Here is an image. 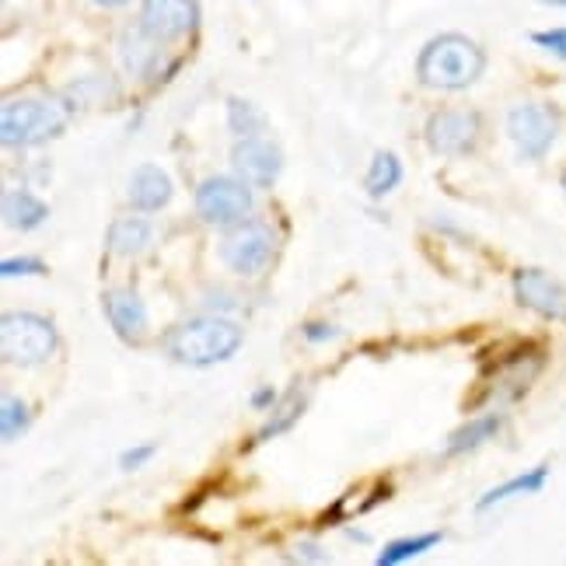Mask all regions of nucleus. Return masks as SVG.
Instances as JSON below:
<instances>
[{"label":"nucleus","mask_w":566,"mask_h":566,"mask_svg":"<svg viewBox=\"0 0 566 566\" xmlns=\"http://www.w3.org/2000/svg\"><path fill=\"white\" fill-rule=\"evenodd\" d=\"M242 346V325L228 315H200L176 325L168 336V354L189 367H213L224 364Z\"/></svg>","instance_id":"obj_2"},{"label":"nucleus","mask_w":566,"mask_h":566,"mask_svg":"<svg viewBox=\"0 0 566 566\" xmlns=\"http://www.w3.org/2000/svg\"><path fill=\"white\" fill-rule=\"evenodd\" d=\"M255 186H249L245 179L238 176H210L196 186L192 207L196 217L210 228H234L252 217L255 207Z\"/></svg>","instance_id":"obj_6"},{"label":"nucleus","mask_w":566,"mask_h":566,"mask_svg":"<svg viewBox=\"0 0 566 566\" xmlns=\"http://www.w3.org/2000/svg\"><path fill=\"white\" fill-rule=\"evenodd\" d=\"M273 402H276V391H273L270 385H263V388H255V391H252V409H273Z\"/></svg>","instance_id":"obj_27"},{"label":"nucleus","mask_w":566,"mask_h":566,"mask_svg":"<svg viewBox=\"0 0 566 566\" xmlns=\"http://www.w3.org/2000/svg\"><path fill=\"white\" fill-rule=\"evenodd\" d=\"M158 60H161V39L144 32L140 25L119 35V63L129 77H150L158 71Z\"/></svg>","instance_id":"obj_15"},{"label":"nucleus","mask_w":566,"mask_h":566,"mask_svg":"<svg viewBox=\"0 0 566 566\" xmlns=\"http://www.w3.org/2000/svg\"><path fill=\"white\" fill-rule=\"evenodd\" d=\"M266 126H270V123H266V113H263V108H259L255 102L238 98V95L228 98V129H231V137H234V140L266 134Z\"/></svg>","instance_id":"obj_18"},{"label":"nucleus","mask_w":566,"mask_h":566,"mask_svg":"<svg viewBox=\"0 0 566 566\" xmlns=\"http://www.w3.org/2000/svg\"><path fill=\"white\" fill-rule=\"evenodd\" d=\"M95 4H98V8H126L129 0H95Z\"/></svg>","instance_id":"obj_29"},{"label":"nucleus","mask_w":566,"mask_h":566,"mask_svg":"<svg viewBox=\"0 0 566 566\" xmlns=\"http://www.w3.org/2000/svg\"><path fill=\"white\" fill-rule=\"evenodd\" d=\"M29 430V409L18 396H4L0 399V433H4V441H18L21 433Z\"/></svg>","instance_id":"obj_22"},{"label":"nucleus","mask_w":566,"mask_h":566,"mask_svg":"<svg viewBox=\"0 0 566 566\" xmlns=\"http://www.w3.org/2000/svg\"><path fill=\"white\" fill-rule=\"evenodd\" d=\"M486 53L479 42L459 32H444L430 39L417 56V77L433 92H465L483 77Z\"/></svg>","instance_id":"obj_1"},{"label":"nucleus","mask_w":566,"mask_h":566,"mask_svg":"<svg viewBox=\"0 0 566 566\" xmlns=\"http://www.w3.org/2000/svg\"><path fill=\"white\" fill-rule=\"evenodd\" d=\"M546 483H549V465H535L532 472H521V475L507 479V483H500V486H493L490 493L479 496L475 511H490V507H496V504H504V500L538 493Z\"/></svg>","instance_id":"obj_17"},{"label":"nucleus","mask_w":566,"mask_h":566,"mask_svg":"<svg viewBox=\"0 0 566 566\" xmlns=\"http://www.w3.org/2000/svg\"><path fill=\"white\" fill-rule=\"evenodd\" d=\"M231 171L255 189H270L283 171V150L266 137H242L231 147Z\"/></svg>","instance_id":"obj_9"},{"label":"nucleus","mask_w":566,"mask_h":566,"mask_svg":"<svg viewBox=\"0 0 566 566\" xmlns=\"http://www.w3.org/2000/svg\"><path fill=\"white\" fill-rule=\"evenodd\" d=\"M46 273V263L42 259H4L0 263V276H42Z\"/></svg>","instance_id":"obj_23"},{"label":"nucleus","mask_w":566,"mask_h":566,"mask_svg":"<svg viewBox=\"0 0 566 566\" xmlns=\"http://www.w3.org/2000/svg\"><path fill=\"white\" fill-rule=\"evenodd\" d=\"M500 420L496 412H490V417H479L472 423H465L462 430H454L451 438H448V454H465V451H475V448H483L486 441H493L496 433H500Z\"/></svg>","instance_id":"obj_19"},{"label":"nucleus","mask_w":566,"mask_h":566,"mask_svg":"<svg viewBox=\"0 0 566 566\" xmlns=\"http://www.w3.org/2000/svg\"><path fill=\"white\" fill-rule=\"evenodd\" d=\"M102 304L119 339L140 343L147 336V304L137 291H108Z\"/></svg>","instance_id":"obj_13"},{"label":"nucleus","mask_w":566,"mask_h":566,"mask_svg":"<svg viewBox=\"0 0 566 566\" xmlns=\"http://www.w3.org/2000/svg\"><path fill=\"white\" fill-rule=\"evenodd\" d=\"M105 245L119 259H137L155 245V224H150L147 217H137V213L116 217L105 231Z\"/></svg>","instance_id":"obj_14"},{"label":"nucleus","mask_w":566,"mask_h":566,"mask_svg":"<svg viewBox=\"0 0 566 566\" xmlns=\"http://www.w3.org/2000/svg\"><path fill=\"white\" fill-rule=\"evenodd\" d=\"M60 350L56 325L39 312H8L0 318V354L4 364L35 367Z\"/></svg>","instance_id":"obj_4"},{"label":"nucleus","mask_w":566,"mask_h":566,"mask_svg":"<svg viewBox=\"0 0 566 566\" xmlns=\"http://www.w3.org/2000/svg\"><path fill=\"white\" fill-rule=\"evenodd\" d=\"M155 451H158V444H137V448H129V451H123L119 454V469H140V465H147L150 459H155Z\"/></svg>","instance_id":"obj_25"},{"label":"nucleus","mask_w":566,"mask_h":566,"mask_svg":"<svg viewBox=\"0 0 566 566\" xmlns=\"http://www.w3.org/2000/svg\"><path fill=\"white\" fill-rule=\"evenodd\" d=\"M532 42L542 46L546 53L566 60V29H549V32H532Z\"/></svg>","instance_id":"obj_24"},{"label":"nucleus","mask_w":566,"mask_h":566,"mask_svg":"<svg viewBox=\"0 0 566 566\" xmlns=\"http://www.w3.org/2000/svg\"><path fill=\"white\" fill-rule=\"evenodd\" d=\"M507 137L521 158H546L559 137V113L549 102H521L507 113Z\"/></svg>","instance_id":"obj_8"},{"label":"nucleus","mask_w":566,"mask_h":566,"mask_svg":"<svg viewBox=\"0 0 566 566\" xmlns=\"http://www.w3.org/2000/svg\"><path fill=\"white\" fill-rule=\"evenodd\" d=\"M217 255L221 263L242 280H252L263 270H270L273 255H276V231L270 221H259V217H249V221L224 228L221 245H217Z\"/></svg>","instance_id":"obj_5"},{"label":"nucleus","mask_w":566,"mask_h":566,"mask_svg":"<svg viewBox=\"0 0 566 566\" xmlns=\"http://www.w3.org/2000/svg\"><path fill=\"white\" fill-rule=\"evenodd\" d=\"M74 102L67 98H14L0 108V140L4 147H32L63 134Z\"/></svg>","instance_id":"obj_3"},{"label":"nucleus","mask_w":566,"mask_h":566,"mask_svg":"<svg viewBox=\"0 0 566 566\" xmlns=\"http://www.w3.org/2000/svg\"><path fill=\"white\" fill-rule=\"evenodd\" d=\"M301 336L308 339V343H329V339L339 336V329H336V325H329V322H308V325H301Z\"/></svg>","instance_id":"obj_26"},{"label":"nucleus","mask_w":566,"mask_h":566,"mask_svg":"<svg viewBox=\"0 0 566 566\" xmlns=\"http://www.w3.org/2000/svg\"><path fill=\"white\" fill-rule=\"evenodd\" d=\"M563 189H566V171H563Z\"/></svg>","instance_id":"obj_31"},{"label":"nucleus","mask_w":566,"mask_h":566,"mask_svg":"<svg viewBox=\"0 0 566 566\" xmlns=\"http://www.w3.org/2000/svg\"><path fill=\"white\" fill-rule=\"evenodd\" d=\"M171 192H176L171 176L158 165H140V168L129 171V179H126V200L140 213L165 210L171 203Z\"/></svg>","instance_id":"obj_12"},{"label":"nucleus","mask_w":566,"mask_h":566,"mask_svg":"<svg viewBox=\"0 0 566 566\" xmlns=\"http://www.w3.org/2000/svg\"><path fill=\"white\" fill-rule=\"evenodd\" d=\"M200 25V4L196 0H140V29L161 42H176Z\"/></svg>","instance_id":"obj_10"},{"label":"nucleus","mask_w":566,"mask_h":566,"mask_svg":"<svg viewBox=\"0 0 566 566\" xmlns=\"http://www.w3.org/2000/svg\"><path fill=\"white\" fill-rule=\"evenodd\" d=\"M433 546H441V532H427V535H412V538H396V542H388V546L378 553V566H399L406 559H417L423 556L427 549Z\"/></svg>","instance_id":"obj_21"},{"label":"nucleus","mask_w":566,"mask_h":566,"mask_svg":"<svg viewBox=\"0 0 566 566\" xmlns=\"http://www.w3.org/2000/svg\"><path fill=\"white\" fill-rule=\"evenodd\" d=\"M50 217V207L29 189H8L4 192V221L14 231H35Z\"/></svg>","instance_id":"obj_16"},{"label":"nucleus","mask_w":566,"mask_h":566,"mask_svg":"<svg viewBox=\"0 0 566 566\" xmlns=\"http://www.w3.org/2000/svg\"><path fill=\"white\" fill-rule=\"evenodd\" d=\"M297 556L301 559H312V563H329V556H325L315 542H297Z\"/></svg>","instance_id":"obj_28"},{"label":"nucleus","mask_w":566,"mask_h":566,"mask_svg":"<svg viewBox=\"0 0 566 566\" xmlns=\"http://www.w3.org/2000/svg\"><path fill=\"white\" fill-rule=\"evenodd\" d=\"M423 140L438 158H465L483 140V116L475 108H438L423 126Z\"/></svg>","instance_id":"obj_7"},{"label":"nucleus","mask_w":566,"mask_h":566,"mask_svg":"<svg viewBox=\"0 0 566 566\" xmlns=\"http://www.w3.org/2000/svg\"><path fill=\"white\" fill-rule=\"evenodd\" d=\"M542 4H553V8H566V0H542Z\"/></svg>","instance_id":"obj_30"},{"label":"nucleus","mask_w":566,"mask_h":566,"mask_svg":"<svg viewBox=\"0 0 566 566\" xmlns=\"http://www.w3.org/2000/svg\"><path fill=\"white\" fill-rule=\"evenodd\" d=\"M399 182H402V161L391 155V150H378L371 158V168H367V179H364L367 192H371L375 200H381V196H388Z\"/></svg>","instance_id":"obj_20"},{"label":"nucleus","mask_w":566,"mask_h":566,"mask_svg":"<svg viewBox=\"0 0 566 566\" xmlns=\"http://www.w3.org/2000/svg\"><path fill=\"white\" fill-rule=\"evenodd\" d=\"M514 297H517V304L538 312L542 318L566 322V287L546 270H535V266L517 270L514 273Z\"/></svg>","instance_id":"obj_11"}]
</instances>
